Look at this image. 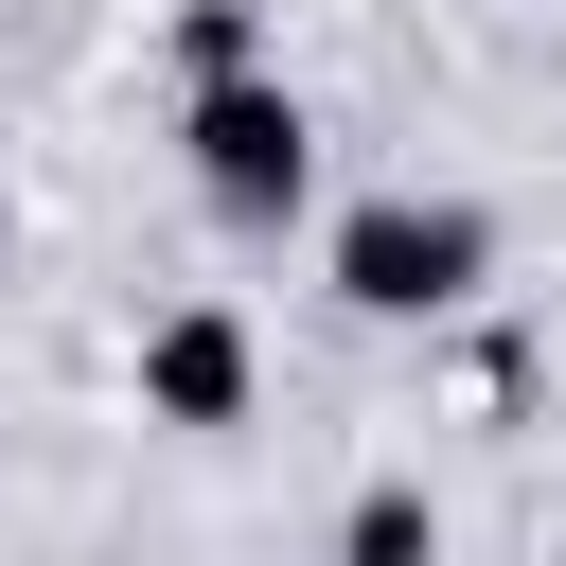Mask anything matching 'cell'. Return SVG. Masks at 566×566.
Wrapping results in <instances>:
<instances>
[{
    "mask_svg": "<svg viewBox=\"0 0 566 566\" xmlns=\"http://www.w3.org/2000/svg\"><path fill=\"white\" fill-rule=\"evenodd\" d=\"M336 283H354L371 318H442V301L478 283V212H407V195H389V212L336 230Z\"/></svg>",
    "mask_w": 566,
    "mask_h": 566,
    "instance_id": "cell-1",
    "label": "cell"
},
{
    "mask_svg": "<svg viewBox=\"0 0 566 566\" xmlns=\"http://www.w3.org/2000/svg\"><path fill=\"white\" fill-rule=\"evenodd\" d=\"M142 389H159V424H230V407H248V318H212V301L159 318V336H142Z\"/></svg>",
    "mask_w": 566,
    "mask_h": 566,
    "instance_id": "cell-3",
    "label": "cell"
},
{
    "mask_svg": "<svg viewBox=\"0 0 566 566\" xmlns=\"http://www.w3.org/2000/svg\"><path fill=\"white\" fill-rule=\"evenodd\" d=\"M354 566H424V495H354Z\"/></svg>",
    "mask_w": 566,
    "mask_h": 566,
    "instance_id": "cell-4",
    "label": "cell"
},
{
    "mask_svg": "<svg viewBox=\"0 0 566 566\" xmlns=\"http://www.w3.org/2000/svg\"><path fill=\"white\" fill-rule=\"evenodd\" d=\"M195 177H212L230 212H283V195H301V106H283L265 71L195 88Z\"/></svg>",
    "mask_w": 566,
    "mask_h": 566,
    "instance_id": "cell-2",
    "label": "cell"
}]
</instances>
